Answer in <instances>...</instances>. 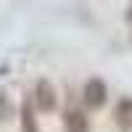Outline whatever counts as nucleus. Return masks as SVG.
I'll use <instances>...</instances> for the list:
<instances>
[{
    "mask_svg": "<svg viewBox=\"0 0 132 132\" xmlns=\"http://www.w3.org/2000/svg\"><path fill=\"white\" fill-rule=\"evenodd\" d=\"M82 98H85V106L87 108H101L106 103V85L101 79H90V82L85 85Z\"/></svg>",
    "mask_w": 132,
    "mask_h": 132,
    "instance_id": "obj_1",
    "label": "nucleus"
},
{
    "mask_svg": "<svg viewBox=\"0 0 132 132\" xmlns=\"http://www.w3.org/2000/svg\"><path fill=\"white\" fill-rule=\"evenodd\" d=\"M35 101H37V108L40 111H53L56 108V90L48 79H40L37 87H35Z\"/></svg>",
    "mask_w": 132,
    "mask_h": 132,
    "instance_id": "obj_2",
    "label": "nucleus"
},
{
    "mask_svg": "<svg viewBox=\"0 0 132 132\" xmlns=\"http://www.w3.org/2000/svg\"><path fill=\"white\" fill-rule=\"evenodd\" d=\"M66 132H87L90 129V124H87V116L79 111V108H71V111H66Z\"/></svg>",
    "mask_w": 132,
    "mask_h": 132,
    "instance_id": "obj_3",
    "label": "nucleus"
},
{
    "mask_svg": "<svg viewBox=\"0 0 132 132\" xmlns=\"http://www.w3.org/2000/svg\"><path fill=\"white\" fill-rule=\"evenodd\" d=\"M116 122H119V127L124 132L132 129V101H122L116 106Z\"/></svg>",
    "mask_w": 132,
    "mask_h": 132,
    "instance_id": "obj_4",
    "label": "nucleus"
},
{
    "mask_svg": "<svg viewBox=\"0 0 132 132\" xmlns=\"http://www.w3.org/2000/svg\"><path fill=\"white\" fill-rule=\"evenodd\" d=\"M21 132H40L37 122H35V111H32V103L21 106Z\"/></svg>",
    "mask_w": 132,
    "mask_h": 132,
    "instance_id": "obj_5",
    "label": "nucleus"
},
{
    "mask_svg": "<svg viewBox=\"0 0 132 132\" xmlns=\"http://www.w3.org/2000/svg\"><path fill=\"white\" fill-rule=\"evenodd\" d=\"M8 114H11V103H8L5 93H0V119H5Z\"/></svg>",
    "mask_w": 132,
    "mask_h": 132,
    "instance_id": "obj_6",
    "label": "nucleus"
},
{
    "mask_svg": "<svg viewBox=\"0 0 132 132\" xmlns=\"http://www.w3.org/2000/svg\"><path fill=\"white\" fill-rule=\"evenodd\" d=\"M129 19H132V8H129Z\"/></svg>",
    "mask_w": 132,
    "mask_h": 132,
    "instance_id": "obj_7",
    "label": "nucleus"
}]
</instances>
